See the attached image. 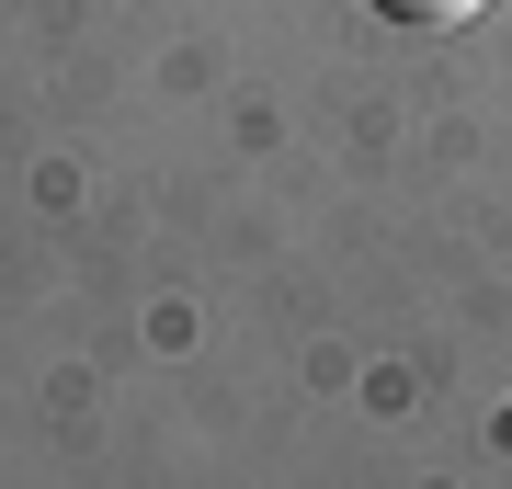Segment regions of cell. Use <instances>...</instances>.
I'll return each mask as SVG.
<instances>
[{
  "mask_svg": "<svg viewBox=\"0 0 512 489\" xmlns=\"http://www.w3.org/2000/svg\"><path fill=\"white\" fill-rule=\"evenodd\" d=\"M490 433H501V444H512V410H501V421H490Z\"/></svg>",
  "mask_w": 512,
  "mask_h": 489,
  "instance_id": "2",
  "label": "cell"
},
{
  "mask_svg": "<svg viewBox=\"0 0 512 489\" xmlns=\"http://www.w3.org/2000/svg\"><path fill=\"white\" fill-rule=\"evenodd\" d=\"M376 23H410V35H444V23H467L478 0H365Z\"/></svg>",
  "mask_w": 512,
  "mask_h": 489,
  "instance_id": "1",
  "label": "cell"
}]
</instances>
